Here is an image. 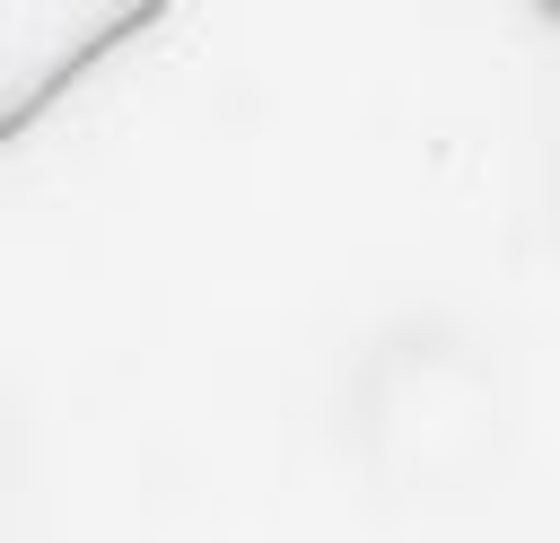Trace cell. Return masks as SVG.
I'll use <instances>...</instances> for the list:
<instances>
[{"mask_svg": "<svg viewBox=\"0 0 560 543\" xmlns=\"http://www.w3.org/2000/svg\"><path fill=\"white\" fill-rule=\"evenodd\" d=\"M158 18L166 0H0V149L35 114H52V96L88 61H105Z\"/></svg>", "mask_w": 560, "mask_h": 543, "instance_id": "6da1fadb", "label": "cell"}, {"mask_svg": "<svg viewBox=\"0 0 560 543\" xmlns=\"http://www.w3.org/2000/svg\"><path fill=\"white\" fill-rule=\"evenodd\" d=\"M542 9H551V18H560V0H542Z\"/></svg>", "mask_w": 560, "mask_h": 543, "instance_id": "7a4b0ae2", "label": "cell"}]
</instances>
